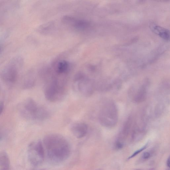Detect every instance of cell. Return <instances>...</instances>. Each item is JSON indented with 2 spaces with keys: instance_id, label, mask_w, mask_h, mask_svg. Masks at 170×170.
<instances>
[{
  "instance_id": "9",
  "label": "cell",
  "mask_w": 170,
  "mask_h": 170,
  "mask_svg": "<svg viewBox=\"0 0 170 170\" xmlns=\"http://www.w3.org/2000/svg\"><path fill=\"white\" fill-rule=\"evenodd\" d=\"M10 161L6 152H0V170H10Z\"/></svg>"
},
{
  "instance_id": "10",
  "label": "cell",
  "mask_w": 170,
  "mask_h": 170,
  "mask_svg": "<svg viewBox=\"0 0 170 170\" xmlns=\"http://www.w3.org/2000/svg\"><path fill=\"white\" fill-rule=\"evenodd\" d=\"M69 64L65 61H61L58 62L56 68V72L59 74L66 73L69 69Z\"/></svg>"
},
{
  "instance_id": "11",
  "label": "cell",
  "mask_w": 170,
  "mask_h": 170,
  "mask_svg": "<svg viewBox=\"0 0 170 170\" xmlns=\"http://www.w3.org/2000/svg\"><path fill=\"white\" fill-rule=\"evenodd\" d=\"M151 153L149 152H145L142 156V159L143 160H148L151 157Z\"/></svg>"
},
{
  "instance_id": "8",
  "label": "cell",
  "mask_w": 170,
  "mask_h": 170,
  "mask_svg": "<svg viewBox=\"0 0 170 170\" xmlns=\"http://www.w3.org/2000/svg\"><path fill=\"white\" fill-rule=\"evenodd\" d=\"M150 27L154 33L159 35L161 37L166 40H169L170 33L168 30L153 23L150 25Z\"/></svg>"
},
{
  "instance_id": "14",
  "label": "cell",
  "mask_w": 170,
  "mask_h": 170,
  "mask_svg": "<svg viewBox=\"0 0 170 170\" xmlns=\"http://www.w3.org/2000/svg\"><path fill=\"white\" fill-rule=\"evenodd\" d=\"M167 164L168 167H169L170 166V158L169 157L167 162Z\"/></svg>"
},
{
  "instance_id": "16",
  "label": "cell",
  "mask_w": 170,
  "mask_h": 170,
  "mask_svg": "<svg viewBox=\"0 0 170 170\" xmlns=\"http://www.w3.org/2000/svg\"><path fill=\"white\" fill-rule=\"evenodd\" d=\"M46 170L43 169V170Z\"/></svg>"
},
{
  "instance_id": "3",
  "label": "cell",
  "mask_w": 170,
  "mask_h": 170,
  "mask_svg": "<svg viewBox=\"0 0 170 170\" xmlns=\"http://www.w3.org/2000/svg\"><path fill=\"white\" fill-rule=\"evenodd\" d=\"M66 82L56 78H49L46 82L44 93L47 100L56 102L64 98L66 93Z\"/></svg>"
},
{
  "instance_id": "6",
  "label": "cell",
  "mask_w": 170,
  "mask_h": 170,
  "mask_svg": "<svg viewBox=\"0 0 170 170\" xmlns=\"http://www.w3.org/2000/svg\"><path fill=\"white\" fill-rule=\"evenodd\" d=\"M28 157L30 163L35 166L42 164L44 157V149L42 142L32 143L28 149Z\"/></svg>"
},
{
  "instance_id": "15",
  "label": "cell",
  "mask_w": 170,
  "mask_h": 170,
  "mask_svg": "<svg viewBox=\"0 0 170 170\" xmlns=\"http://www.w3.org/2000/svg\"><path fill=\"white\" fill-rule=\"evenodd\" d=\"M149 170H154L153 169H152Z\"/></svg>"
},
{
  "instance_id": "13",
  "label": "cell",
  "mask_w": 170,
  "mask_h": 170,
  "mask_svg": "<svg viewBox=\"0 0 170 170\" xmlns=\"http://www.w3.org/2000/svg\"><path fill=\"white\" fill-rule=\"evenodd\" d=\"M4 108V105L3 102H0V115L3 111Z\"/></svg>"
},
{
  "instance_id": "4",
  "label": "cell",
  "mask_w": 170,
  "mask_h": 170,
  "mask_svg": "<svg viewBox=\"0 0 170 170\" xmlns=\"http://www.w3.org/2000/svg\"><path fill=\"white\" fill-rule=\"evenodd\" d=\"M74 89L83 96L88 97L92 95L96 89V82L82 74H78L74 80Z\"/></svg>"
},
{
  "instance_id": "2",
  "label": "cell",
  "mask_w": 170,
  "mask_h": 170,
  "mask_svg": "<svg viewBox=\"0 0 170 170\" xmlns=\"http://www.w3.org/2000/svg\"><path fill=\"white\" fill-rule=\"evenodd\" d=\"M119 114L116 105L112 100H105L101 105L98 115L100 124L104 127L112 128L118 120Z\"/></svg>"
},
{
  "instance_id": "7",
  "label": "cell",
  "mask_w": 170,
  "mask_h": 170,
  "mask_svg": "<svg viewBox=\"0 0 170 170\" xmlns=\"http://www.w3.org/2000/svg\"><path fill=\"white\" fill-rule=\"evenodd\" d=\"M88 126L84 123L76 122L70 126V131L73 135L78 139H81L86 135Z\"/></svg>"
},
{
  "instance_id": "12",
  "label": "cell",
  "mask_w": 170,
  "mask_h": 170,
  "mask_svg": "<svg viewBox=\"0 0 170 170\" xmlns=\"http://www.w3.org/2000/svg\"><path fill=\"white\" fill-rule=\"evenodd\" d=\"M147 147V144L144 146V147H143V148H142L139 150H138V151L136 152L135 153H134L131 157H129V158H128V159H131V158L137 156L138 154L140 153L142 151H143Z\"/></svg>"
},
{
  "instance_id": "1",
  "label": "cell",
  "mask_w": 170,
  "mask_h": 170,
  "mask_svg": "<svg viewBox=\"0 0 170 170\" xmlns=\"http://www.w3.org/2000/svg\"><path fill=\"white\" fill-rule=\"evenodd\" d=\"M46 155L52 163L58 164L66 160L70 153L69 144L65 138L59 134L46 135L43 140Z\"/></svg>"
},
{
  "instance_id": "5",
  "label": "cell",
  "mask_w": 170,
  "mask_h": 170,
  "mask_svg": "<svg viewBox=\"0 0 170 170\" xmlns=\"http://www.w3.org/2000/svg\"><path fill=\"white\" fill-rule=\"evenodd\" d=\"M150 82L147 80L139 82L130 89L129 94L132 101L136 104L144 101L147 98Z\"/></svg>"
}]
</instances>
